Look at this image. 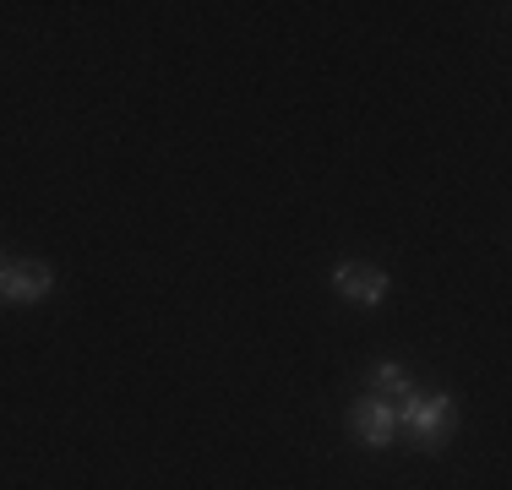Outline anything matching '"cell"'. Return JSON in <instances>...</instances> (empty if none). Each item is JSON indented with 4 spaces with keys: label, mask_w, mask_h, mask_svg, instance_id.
<instances>
[{
    "label": "cell",
    "mask_w": 512,
    "mask_h": 490,
    "mask_svg": "<svg viewBox=\"0 0 512 490\" xmlns=\"http://www.w3.org/2000/svg\"><path fill=\"white\" fill-rule=\"evenodd\" d=\"M393 414H398V431H404L420 452H442L458 431V409H453L447 392H404V398L393 403Z\"/></svg>",
    "instance_id": "6da1fadb"
},
{
    "label": "cell",
    "mask_w": 512,
    "mask_h": 490,
    "mask_svg": "<svg viewBox=\"0 0 512 490\" xmlns=\"http://www.w3.org/2000/svg\"><path fill=\"white\" fill-rule=\"evenodd\" d=\"M404 392H414L404 365H371V398H404Z\"/></svg>",
    "instance_id": "5b68a950"
},
{
    "label": "cell",
    "mask_w": 512,
    "mask_h": 490,
    "mask_svg": "<svg viewBox=\"0 0 512 490\" xmlns=\"http://www.w3.org/2000/svg\"><path fill=\"white\" fill-rule=\"evenodd\" d=\"M333 289H338V300H349V305H382L387 300V273L376 262H338L333 267Z\"/></svg>",
    "instance_id": "7a4b0ae2"
},
{
    "label": "cell",
    "mask_w": 512,
    "mask_h": 490,
    "mask_svg": "<svg viewBox=\"0 0 512 490\" xmlns=\"http://www.w3.org/2000/svg\"><path fill=\"white\" fill-rule=\"evenodd\" d=\"M0 278H6V256H0Z\"/></svg>",
    "instance_id": "8992f818"
},
{
    "label": "cell",
    "mask_w": 512,
    "mask_h": 490,
    "mask_svg": "<svg viewBox=\"0 0 512 490\" xmlns=\"http://www.w3.org/2000/svg\"><path fill=\"white\" fill-rule=\"evenodd\" d=\"M55 289V267L50 262H6V278H0V300L6 305H33Z\"/></svg>",
    "instance_id": "277c9868"
},
{
    "label": "cell",
    "mask_w": 512,
    "mask_h": 490,
    "mask_svg": "<svg viewBox=\"0 0 512 490\" xmlns=\"http://www.w3.org/2000/svg\"><path fill=\"white\" fill-rule=\"evenodd\" d=\"M349 436L360 441V447H393L398 436V414L387 398H360L349 403Z\"/></svg>",
    "instance_id": "3957f363"
}]
</instances>
